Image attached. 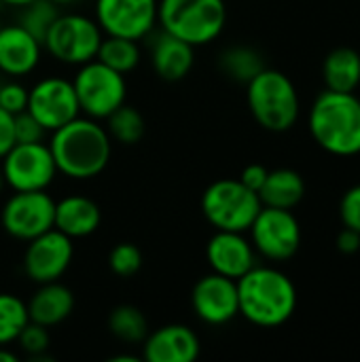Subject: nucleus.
<instances>
[{
	"mask_svg": "<svg viewBox=\"0 0 360 362\" xmlns=\"http://www.w3.org/2000/svg\"><path fill=\"white\" fill-rule=\"evenodd\" d=\"M0 161L4 182L13 191H47L57 176L53 153L45 142H17Z\"/></svg>",
	"mask_w": 360,
	"mask_h": 362,
	"instance_id": "9",
	"label": "nucleus"
},
{
	"mask_svg": "<svg viewBox=\"0 0 360 362\" xmlns=\"http://www.w3.org/2000/svg\"><path fill=\"white\" fill-rule=\"evenodd\" d=\"M206 259L214 274L240 280L255 263V246L240 231H216L206 244Z\"/></svg>",
	"mask_w": 360,
	"mask_h": 362,
	"instance_id": "16",
	"label": "nucleus"
},
{
	"mask_svg": "<svg viewBox=\"0 0 360 362\" xmlns=\"http://www.w3.org/2000/svg\"><path fill=\"white\" fill-rule=\"evenodd\" d=\"M246 85L248 108L263 129L280 134L295 125L299 117V95L284 72L263 68Z\"/></svg>",
	"mask_w": 360,
	"mask_h": 362,
	"instance_id": "5",
	"label": "nucleus"
},
{
	"mask_svg": "<svg viewBox=\"0 0 360 362\" xmlns=\"http://www.w3.org/2000/svg\"><path fill=\"white\" fill-rule=\"evenodd\" d=\"M267 174H269V170H267L265 165H261V163H250V165H246V168L242 170V174H240L238 180H240L242 185H246L250 191L259 193L261 187H263V182H265V178H267Z\"/></svg>",
	"mask_w": 360,
	"mask_h": 362,
	"instance_id": "36",
	"label": "nucleus"
},
{
	"mask_svg": "<svg viewBox=\"0 0 360 362\" xmlns=\"http://www.w3.org/2000/svg\"><path fill=\"white\" fill-rule=\"evenodd\" d=\"M72 255V240L53 227L28 242L23 255V272L36 284L57 282L68 272Z\"/></svg>",
	"mask_w": 360,
	"mask_h": 362,
	"instance_id": "14",
	"label": "nucleus"
},
{
	"mask_svg": "<svg viewBox=\"0 0 360 362\" xmlns=\"http://www.w3.org/2000/svg\"><path fill=\"white\" fill-rule=\"evenodd\" d=\"M17 144L15 140V115L0 108V159Z\"/></svg>",
	"mask_w": 360,
	"mask_h": 362,
	"instance_id": "35",
	"label": "nucleus"
},
{
	"mask_svg": "<svg viewBox=\"0 0 360 362\" xmlns=\"http://www.w3.org/2000/svg\"><path fill=\"white\" fill-rule=\"evenodd\" d=\"M248 231L255 250L269 261H289L301 246V227L291 210L263 206Z\"/></svg>",
	"mask_w": 360,
	"mask_h": 362,
	"instance_id": "11",
	"label": "nucleus"
},
{
	"mask_svg": "<svg viewBox=\"0 0 360 362\" xmlns=\"http://www.w3.org/2000/svg\"><path fill=\"white\" fill-rule=\"evenodd\" d=\"M28 322V305L11 293H0V346L17 341Z\"/></svg>",
	"mask_w": 360,
	"mask_h": 362,
	"instance_id": "28",
	"label": "nucleus"
},
{
	"mask_svg": "<svg viewBox=\"0 0 360 362\" xmlns=\"http://www.w3.org/2000/svg\"><path fill=\"white\" fill-rule=\"evenodd\" d=\"M193 49H195L193 45L161 30L151 49V64L163 81H170V83L180 81L193 68V62H195Z\"/></svg>",
	"mask_w": 360,
	"mask_h": 362,
	"instance_id": "21",
	"label": "nucleus"
},
{
	"mask_svg": "<svg viewBox=\"0 0 360 362\" xmlns=\"http://www.w3.org/2000/svg\"><path fill=\"white\" fill-rule=\"evenodd\" d=\"M261 208L259 193L233 178L212 182L202 195V212L216 231H248Z\"/></svg>",
	"mask_w": 360,
	"mask_h": 362,
	"instance_id": "6",
	"label": "nucleus"
},
{
	"mask_svg": "<svg viewBox=\"0 0 360 362\" xmlns=\"http://www.w3.org/2000/svg\"><path fill=\"white\" fill-rule=\"evenodd\" d=\"M199 352V337L189 327L166 325L146 335L142 358L146 362H193Z\"/></svg>",
	"mask_w": 360,
	"mask_h": 362,
	"instance_id": "17",
	"label": "nucleus"
},
{
	"mask_svg": "<svg viewBox=\"0 0 360 362\" xmlns=\"http://www.w3.org/2000/svg\"><path fill=\"white\" fill-rule=\"evenodd\" d=\"M310 132L318 146L333 155H359L360 100L354 93L323 91L310 110Z\"/></svg>",
	"mask_w": 360,
	"mask_h": 362,
	"instance_id": "3",
	"label": "nucleus"
},
{
	"mask_svg": "<svg viewBox=\"0 0 360 362\" xmlns=\"http://www.w3.org/2000/svg\"><path fill=\"white\" fill-rule=\"evenodd\" d=\"M81 112L91 119H106L112 110L125 104L127 85L121 72L108 68L100 59H91L79 66L72 78Z\"/></svg>",
	"mask_w": 360,
	"mask_h": 362,
	"instance_id": "8",
	"label": "nucleus"
},
{
	"mask_svg": "<svg viewBox=\"0 0 360 362\" xmlns=\"http://www.w3.org/2000/svg\"><path fill=\"white\" fill-rule=\"evenodd\" d=\"M42 55V42L23 25L11 23L0 28V70L8 76L30 74Z\"/></svg>",
	"mask_w": 360,
	"mask_h": 362,
	"instance_id": "18",
	"label": "nucleus"
},
{
	"mask_svg": "<svg viewBox=\"0 0 360 362\" xmlns=\"http://www.w3.org/2000/svg\"><path fill=\"white\" fill-rule=\"evenodd\" d=\"M225 21V0H159L157 4V23L161 30L193 47L219 38Z\"/></svg>",
	"mask_w": 360,
	"mask_h": 362,
	"instance_id": "4",
	"label": "nucleus"
},
{
	"mask_svg": "<svg viewBox=\"0 0 360 362\" xmlns=\"http://www.w3.org/2000/svg\"><path fill=\"white\" fill-rule=\"evenodd\" d=\"M323 76L327 89L354 93L360 85V53L350 47L333 49L323 64Z\"/></svg>",
	"mask_w": 360,
	"mask_h": 362,
	"instance_id": "23",
	"label": "nucleus"
},
{
	"mask_svg": "<svg viewBox=\"0 0 360 362\" xmlns=\"http://www.w3.org/2000/svg\"><path fill=\"white\" fill-rule=\"evenodd\" d=\"M110 333L125 344H140L149 335V322L136 305H117L108 316Z\"/></svg>",
	"mask_w": 360,
	"mask_h": 362,
	"instance_id": "25",
	"label": "nucleus"
},
{
	"mask_svg": "<svg viewBox=\"0 0 360 362\" xmlns=\"http://www.w3.org/2000/svg\"><path fill=\"white\" fill-rule=\"evenodd\" d=\"M159 0H95V21L108 36L140 40L157 23Z\"/></svg>",
	"mask_w": 360,
	"mask_h": 362,
	"instance_id": "13",
	"label": "nucleus"
},
{
	"mask_svg": "<svg viewBox=\"0 0 360 362\" xmlns=\"http://www.w3.org/2000/svg\"><path fill=\"white\" fill-rule=\"evenodd\" d=\"M19 346L23 352H28L34 361H42L45 352L49 350V331L42 325L36 322H28L23 327V331L17 337Z\"/></svg>",
	"mask_w": 360,
	"mask_h": 362,
	"instance_id": "31",
	"label": "nucleus"
},
{
	"mask_svg": "<svg viewBox=\"0 0 360 362\" xmlns=\"http://www.w3.org/2000/svg\"><path fill=\"white\" fill-rule=\"evenodd\" d=\"M25 110L47 129L55 132L57 127L70 123L81 115L76 91L72 81L62 76L40 78L32 89H28Z\"/></svg>",
	"mask_w": 360,
	"mask_h": 362,
	"instance_id": "12",
	"label": "nucleus"
},
{
	"mask_svg": "<svg viewBox=\"0 0 360 362\" xmlns=\"http://www.w3.org/2000/svg\"><path fill=\"white\" fill-rule=\"evenodd\" d=\"M108 265L110 272L119 278H132L142 269V252L136 244L132 242H121L117 244L110 255H108Z\"/></svg>",
	"mask_w": 360,
	"mask_h": 362,
	"instance_id": "30",
	"label": "nucleus"
},
{
	"mask_svg": "<svg viewBox=\"0 0 360 362\" xmlns=\"http://www.w3.org/2000/svg\"><path fill=\"white\" fill-rule=\"evenodd\" d=\"M337 250L344 255H354L360 250V231L352 227H344L337 235Z\"/></svg>",
	"mask_w": 360,
	"mask_h": 362,
	"instance_id": "37",
	"label": "nucleus"
},
{
	"mask_svg": "<svg viewBox=\"0 0 360 362\" xmlns=\"http://www.w3.org/2000/svg\"><path fill=\"white\" fill-rule=\"evenodd\" d=\"M2 187H4V176H2V170H0V193H2Z\"/></svg>",
	"mask_w": 360,
	"mask_h": 362,
	"instance_id": "42",
	"label": "nucleus"
},
{
	"mask_svg": "<svg viewBox=\"0 0 360 362\" xmlns=\"http://www.w3.org/2000/svg\"><path fill=\"white\" fill-rule=\"evenodd\" d=\"M28 305L30 322L42 325L47 329L62 325L74 310V295L68 286L57 282L38 284V291L32 295Z\"/></svg>",
	"mask_w": 360,
	"mask_h": 362,
	"instance_id": "20",
	"label": "nucleus"
},
{
	"mask_svg": "<svg viewBox=\"0 0 360 362\" xmlns=\"http://www.w3.org/2000/svg\"><path fill=\"white\" fill-rule=\"evenodd\" d=\"M47 129L28 112V110H21L15 115V140L21 142V144H28V142H42Z\"/></svg>",
	"mask_w": 360,
	"mask_h": 362,
	"instance_id": "32",
	"label": "nucleus"
},
{
	"mask_svg": "<svg viewBox=\"0 0 360 362\" xmlns=\"http://www.w3.org/2000/svg\"><path fill=\"white\" fill-rule=\"evenodd\" d=\"M102 223L100 206L85 195H68L55 202V221L53 227L68 235L70 240L87 238L98 231Z\"/></svg>",
	"mask_w": 360,
	"mask_h": 362,
	"instance_id": "19",
	"label": "nucleus"
},
{
	"mask_svg": "<svg viewBox=\"0 0 360 362\" xmlns=\"http://www.w3.org/2000/svg\"><path fill=\"white\" fill-rule=\"evenodd\" d=\"M28 106V89L21 83L6 81L0 85V108H4L11 115H17L25 110Z\"/></svg>",
	"mask_w": 360,
	"mask_h": 362,
	"instance_id": "33",
	"label": "nucleus"
},
{
	"mask_svg": "<svg viewBox=\"0 0 360 362\" xmlns=\"http://www.w3.org/2000/svg\"><path fill=\"white\" fill-rule=\"evenodd\" d=\"M240 314L265 329L284 325L297 308V291L291 278L274 267L255 265L238 280Z\"/></svg>",
	"mask_w": 360,
	"mask_h": 362,
	"instance_id": "2",
	"label": "nucleus"
},
{
	"mask_svg": "<svg viewBox=\"0 0 360 362\" xmlns=\"http://www.w3.org/2000/svg\"><path fill=\"white\" fill-rule=\"evenodd\" d=\"M49 148L57 174L74 180H89L102 174L110 161L112 142L104 125L91 117H76L51 132Z\"/></svg>",
	"mask_w": 360,
	"mask_h": 362,
	"instance_id": "1",
	"label": "nucleus"
},
{
	"mask_svg": "<svg viewBox=\"0 0 360 362\" xmlns=\"http://www.w3.org/2000/svg\"><path fill=\"white\" fill-rule=\"evenodd\" d=\"M95 59H100L102 64H106L108 68H112V70H117L121 74H127L140 64L138 40L106 34V38H102V42H100Z\"/></svg>",
	"mask_w": 360,
	"mask_h": 362,
	"instance_id": "24",
	"label": "nucleus"
},
{
	"mask_svg": "<svg viewBox=\"0 0 360 362\" xmlns=\"http://www.w3.org/2000/svg\"><path fill=\"white\" fill-rule=\"evenodd\" d=\"M57 15L59 11L53 0H32L25 6H21L19 25H23L36 40L42 42Z\"/></svg>",
	"mask_w": 360,
	"mask_h": 362,
	"instance_id": "29",
	"label": "nucleus"
},
{
	"mask_svg": "<svg viewBox=\"0 0 360 362\" xmlns=\"http://www.w3.org/2000/svg\"><path fill=\"white\" fill-rule=\"evenodd\" d=\"M53 2L59 6V4H72V2H79V0H53Z\"/></svg>",
	"mask_w": 360,
	"mask_h": 362,
	"instance_id": "41",
	"label": "nucleus"
},
{
	"mask_svg": "<svg viewBox=\"0 0 360 362\" xmlns=\"http://www.w3.org/2000/svg\"><path fill=\"white\" fill-rule=\"evenodd\" d=\"M339 216L344 227H352L360 231V185H354L346 191L339 204Z\"/></svg>",
	"mask_w": 360,
	"mask_h": 362,
	"instance_id": "34",
	"label": "nucleus"
},
{
	"mask_svg": "<svg viewBox=\"0 0 360 362\" xmlns=\"http://www.w3.org/2000/svg\"><path fill=\"white\" fill-rule=\"evenodd\" d=\"M0 2H4V4H8V6H25L28 2H32V0H0Z\"/></svg>",
	"mask_w": 360,
	"mask_h": 362,
	"instance_id": "40",
	"label": "nucleus"
},
{
	"mask_svg": "<svg viewBox=\"0 0 360 362\" xmlns=\"http://www.w3.org/2000/svg\"><path fill=\"white\" fill-rule=\"evenodd\" d=\"M0 221L11 238L30 242L53 229L55 199L47 191H15L2 206Z\"/></svg>",
	"mask_w": 360,
	"mask_h": 362,
	"instance_id": "10",
	"label": "nucleus"
},
{
	"mask_svg": "<svg viewBox=\"0 0 360 362\" xmlns=\"http://www.w3.org/2000/svg\"><path fill=\"white\" fill-rule=\"evenodd\" d=\"M106 121H108L106 132L110 140H117L121 144H127V146L136 144L144 136V119L134 106L121 104L117 110H112L106 117Z\"/></svg>",
	"mask_w": 360,
	"mask_h": 362,
	"instance_id": "27",
	"label": "nucleus"
},
{
	"mask_svg": "<svg viewBox=\"0 0 360 362\" xmlns=\"http://www.w3.org/2000/svg\"><path fill=\"white\" fill-rule=\"evenodd\" d=\"M17 361V354L6 350V346H0V362H15Z\"/></svg>",
	"mask_w": 360,
	"mask_h": 362,
	"instance_id": "38",
	"label": "nucleus"
},
{
	"mask_svg": "<svg viewBox=\"0 0 360 362\" xmlns=\"http://www.w3.org/2000/svg\"><path fill=\"white\" fill-rule=\"evenodd\" d=\"M219 64H221V70L238 83L252 81L265 68L261 55L250 47H229L227 51L221 53Z\"/></svg>",
	"mask_w": 360,
	"mask_h": 362,
	"instance_id": "26",
	"label": "nucleus"
},
{
	"mask_svg": "<svg viewBox=\"0 0 360 362\" xmlns=\"http://www.w3.org/2000/svg\"><path fill=\"white\" fill-rule=\"evenodd\" d=\"M191 305L195 316L212 327L231 322L240 314L238 280L221 274H208L199 278L191 293Z\"/></svg>",
	"mask_w": 360,
	"mask_h": 362,
	"instance_id": "15",
	"label": "nucleus"
},
{
	"mask_svg": "<svg viewBox=\"0 0 360 362\" xmlns=\"http://www.w3.org/2000/svg\"><path fill=\"white\" fill-rule=\"evenodd\" d=\"M110 362H140L138 356H127V354H121V356H115L110 358Z\"/></svg>",
	"mask_w": 360,
	"mask_h": 362,
	"instance_id": "39",
	"label": "nucleus"
},
{
	"mask_svg": "<svg viewBox=\"0 0 360 362\" xmlns=\"http://www.w3.org/2000/svg\"><path fill=\"white\" fill-rule=\"evenodd\" d=\"M102 38V28L95 19L81 13H59L42 40V47L57 62L81 66L95 59Z\"/></svg>",
	"mask_w": 360,
	"mask_h": 362,
	"instance_id": "7",
	"label": "nucleus"
},
{
	"mask_svg": "<svg viewBox=\"0 0 360 362\" xmlns=\"http://www.w3.org/2000/svg\"><path fill=\"white\" fill-rule=\"evenodd\" d=\"M303 195H306V182L301 174L289 168L269 170L259 191V199L263 206L282 208V210H293L295 206H299Z\"/></svg>",
	"mask_w": 360,
	"mask_h": 362,
	"instance_id": "22",
	"label": "nucleus"
}]
</instances>
